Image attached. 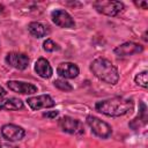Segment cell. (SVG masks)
Returning a JSON list of instances; mask_svg holds the SVG:
<instances>
[{
	"mask_svg": "<svg viewBox=\"0 0 148 148\" xmlns=\"http://www.w3.org/2000/svg\"><path fill=\"white\" fill-rule=\"evenodd\" d=\"M134 102L132 98H125L120 96L106 98L96 102L95 109L97 112L108 117H120L125 116L133 110Z\"/></svg>",
	"mask_w": 148,
	"mask_h": 148,
	"instance_id": "cell-1",
	"label": "cell"
},
{
	"mask_svg": "<svg viewBox=\"0 0 148 148\" xmlns=\"http://www.w3.org/2000/svg\"><path fill=\"white\" fill-rule=\"evenodd\" d=\"M90 72L97 77L99 81L114 86L119 81V72L118 68L106 58L98 57L90 62Z\"/></svg>",
	"mask_w": 148,
	"mask_h": 148,
	"instance_id": "cell-2",
	"label": "cell"
},
{
	"mask_svg": "<svg viewBox=\"0 0 148 148\" xmlns=\"http://www.w3.org/2000/svg\"><path fill=\"white\" fill-rule=\"evenodd\" d=\"M92 7L103 15L114 17L124 10L125 5L121 1L116 0H98L92 2Z\"/></svg>",
	"mask_w": 148,
	"mask_h": 148,
	"instance_id": "cell-3",
	"label": "cell"
},
{
	"mask_svg": "<svg viewBox=\"0 0 148 148\" xmlns=\"http://www.w3.org/2000/svg\"><path fill=\"white\" fill-rule=\"evenodd\" d=\"M86 121H87V125L90 127L91 132L96 136L105 140L112 135V127L108 123H105L104 120L90 114V116H87Z\"/></svg>",
	"mask_w": 148,
	"mask_h": 148,
	"instance_id": "cell-4",
	"label": "cell"
},
{
	"mask_svg": "<svg viewBox=\"0 0 148 148\" xmlns=\"http://www.w3.org/2000/svg\"><path fill=\"white\" fill-rule=\"evenodd\" d=\"M58 126L62 132L72 134V135L80 136V135L84 134L83 124L79 119H75V118L69 117V116H64V117L59 118L58 119Z\"/></svg>",
	"mask_w": 148,
	"mask_h": 148,
	"instance_id": "cell-5",
	"label": "cell"
},
{
	"mask_svg": "<svg viewBox=\"0 0 148 148\" xmlns=\"http://www.w3.org/2000/svg\"><path fill=\"white\" fill-rule=\"evenodd\" d=\"M1 136L9 141V142H14V141H20L25 136V130L22 126L15 125V124H5L2 125L1 130H0Z\"/></svg>",
	"mask_w": 148,
	"mask_h": 148,
	"instance_id": "cell-6",
	"label": "cell"
},
{
	"mask_svg": "<svg viewBox=\"0 0 148 148\" xmlns=\"http://www.w3.org/2000/svg\"><path fill=\"white\" fill-rule=\"evenodd\" d=\"M51 20L56 25H58L60 28H65V29H74L76 25L74 18L65 9L52 10L51 12Z\"/></svg>",
	"mask_w": 148,
	"mask_h": 148,
	"instance_id": "cell-7",
	"label": "cell"
},
{
	"mask_svg": "<svg viewBox=\"0 0 148 148\" xmlns=\"http://www.w3.org/2000/svg\"><path fill=\"white\" fill-rule=\"evenodd\" d=\"M5 61L8 66L17 69L24 71L29 66V57L21 52H8L5 57Z\"/></svg>",
	"mask_w": 148,
	"mask_h": 148,
	"instance_id": "cell-8",
	"label": "cell"
},
{
	"mask_svg": "<svg viewBox=\"0 0 148 148\" xmlns=\"http://www.w3.org/2000/svg\"><path fill=\"white\" fill-rule=\"evenodd\" d=\"M29 105V108L32 111H38L40 109H47V108H53L56 105L54 99L47 95V94H43V95H37V96H32V97H28L25 101Z\"/></svg>",
	"mask_w": 148,
	"mask_h": 148,
	"instance_id": "cell-9",
	"label": "cell"
},
{
	"mask_svg": "<svg viewBox=\"0 0 148 148\" xmlns=\"http://www.w3.org/2000/svg\"><path fill=\"white\" fill-rule=\"evenodd\" d=\"M142 51H143V46L141 44H138L134 42H125L116 46L113 50V53L118 57H130L133 54L141 53Z\"/></svg>",
	"mask_w": 148,
	"mask_h": 148,
	"instance_id": "cell-10",
	"label": "cell"
},
{
	"mask_svg": "<svg viewBox=\"0 0 148 148\" xmlns=\"http://www.w3.org/2000/svg\"><path fill=\"white\" fill-rule=\"evenodd\" d=\"M7 87L9 90L21 94V95H31L37 92V87L32 83L24 82V81H18V80H9L7 81Z\"/></svg>",
	"mask_w": 148,
	"mask_h": 148,
	"instance_id": "cell-11",
	"label": "cell"
},
{
	"mask_svg": "<svg viewBox=\"0 0 148 148\" xmlns=\"http://www.w3.org/2000/svg\"><path fill=\"white\" fill-rule=\"evenodd\" d=\"M57 74L60 77H62L64 80L65 79H75L80 74V68L77 67L76 64L66 61V62H61L58 65Z\"/></svg>",
	"mask_w": 148,
	"mask_h": 148,
	"instance_id": "cell-12",
	"label": "cell"
},
{
	"mask_svg": "<svg viewBox=\"0 0 148 148\" xmlns=\"http://www.w3.org/2000/svg\"><path fill=\"white\" fill-rule=\"evenodd\" d=\"M35 72L36 74L42 79H50L53 74L52 66L50 65L49 60L45 58H38L35 62Z\"/></svg>",
	"mask_w": 148,
	"mask_h": 148,
	"instance_id": "cell-13",
	"label": "cell"
},
{
	"mask_svg": "<svg viewBox=\"0 0 148 148\" xmlns=\"http://www.w3.org/2000/svg\"><path fill=\"white\" fill-rule=\"evenodd\" d=\"M146 124H147V106L143 102H141L140 103V109H139V114L134 119L131 120L128 126L133 131H138L141 127L146 126Z\"/></svg>",
	"mask_w": 148,
	"mask_h": 148,
	"instance_id": "cell-14",
	"label": "cell"
},
{
	"mask_svg": "<svg viewBox=\"0 0 148 148\" xmlns=\"http://www.w3.org/2000/svg\"><path fill=\"white\" fill-rule=\"evenodd\" d=\"M28 31L30 32L31 36H34L36 38H42L50 34V27L42 22L34 21L28 24Z\"/></svg>",
	"mask_w": 148,
	"mask_h": 148,
	"instance_id": "cell-15",
	"label": "cell"
},
{
	"mask_svg": "<svg viewBox=\"0 0 148 148\" xmlns=\"http://www.w3.org/2000/svg\"><path fill=\"white\" fill-rule=\"evenodd\" d=\"M24 106L23 102L17 97H6L0 98V110H7V111H17L22 110Z\"/></svg>",
	"mask_w": 148,
	"mask_h": 148,
	"instance_id": "cell-16",
	"label": "cell"
},
{
	"mask_svg": "<svg viewBox=\"0 0 148 148\" xmlns=\"http://www.w3.org/2000/svg\"><path fill=\"white\" fill-rule=\"evenodd\" d=\"M134 82L142 87V88H147L148 87V72L147 71H142L140 73H138L135 76H134Z\"/></svg>",
	"mask_w": 148,
	"mask_h": 148,
	"instance_id": "cell-17",
	"label": "cell"
},
{
	"mask_svg": "<svg viewBox=\"0 0 148 148\" xmlns=\"http://www.w3.org/2000/svg\"><path fill=\"white\" fill-rule=\"evenodd\" d=\"M53 84H54L56 88H58L61 91H72L73 90L72 84L69 82H67L66 80H64V79H57V80H54L53 81Z\"/></svg>",
	"mask_w": 148,
	"mask_h": 148,
	"instance_id": "cell-18",
	"label": "cell"
},
{
	"mask_svg": "<svg viewBox=\"0 0 148 148\" xmlns=\"http://www.w3.org/2000/svg\"><path fill=\"white\" fill-rule=\"evenodd\" d=\"M43 50L46 52H54V51H59L60 46H59V44H57L51 38H46L43 42Z\"/></svg>",
	"mask_w": 148,
	"mask_h": 148,
	"instance_id": "cell-19",
	"label": "cell"
},
{
	"mask_svg": "<svg viewBox=\"0 0 148 148\" xmlns=\"http://www.w3.org/2000/svg\"><path fill=\"white\" fill-rule=\"evenodd\" d=\"M59 114V111L58 110H53V111H46L43 113V117L44 118H49V119H54L56 117H58Z\"/></svg>",
	"mask_w": 148,
	"mask_h": 148,
	"instance_id": "cell-20",
	"label": "cell"
},
{
	"mask_svg": "<svg viewBox=\"0 0 148 148\" xmlns=\"http://www.w3.org/2000/svg\"><path fill=\"white\" fill-rule=\"evenodd\" d=\"M134 5L139 8H142V9H147L148 8V3L147 1H134Z\"/></svg>",
	"mask_w": 148,
	"mask_h": 148,
	"instance_id": "cell-21",
	"label": "cell"
},
{
	"mask_svg": "<svg viewBox=\"0 0 148 148\" xmlns=\"http://www.w3.org/2000/svg\"><path fill=\"white\" fill-rule=\"evenodd\" d=\"M0 148H18V147L12 143H7V142H0Z\"/></svg>",
	"mask_w": 148,
	"mask_h": 148,
	"instance_id": "cell-22",
	"label": "cell"
},
{
	"mask_svg": "<svg viewBox=\"0 0 148 148\" xmlns=\"http://www.w3.org/2000/svg\"><path fill=\"white\" fill-rule=\"evenodd\" d=\"M6 94H7V91H6V89H5V88H2V87L0 86V98H2V97H5V96H6Z\"/></svg>",
	"mask_w": 148,
	"mask_h": 148,
	"instance_id": "cell-23",
	"label": "cell"
},
{
	"mask_svg": "<svg viewBox=\"0 0 148 148\" xmlns=\"http://www.w3.org/2000/svg\"><path fill=\"white\" fill-rule=\"evenodd\" d=\"M2 10H3V6H2V5H1V3H0V13H1V12H2Z\"/></svg>",
	"mask_w": 148,
	"mask_h": 148,
	"instance_id": "cell-24",
	"label": "cell"
}]
</instances>
